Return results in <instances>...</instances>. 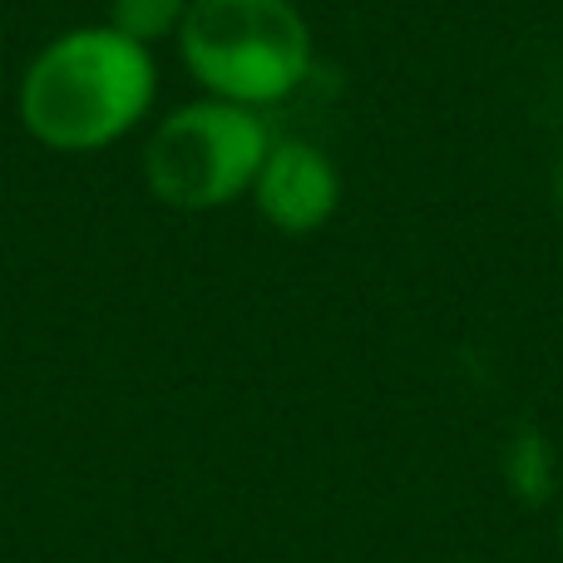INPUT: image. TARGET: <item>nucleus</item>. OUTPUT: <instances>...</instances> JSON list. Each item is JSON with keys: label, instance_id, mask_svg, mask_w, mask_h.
I'll return each mask as SVG.
<instances>
[{"label": "nucleus", "instance_id": "nucleus-1", "mask_svg": "<svg viewBox=\"0 0 563 563\" xmlns=\"http://www.w3.org/2000/svg\"><path fill=\"white\" fill-rule=\"evenodd\" d=\"M158 99V59L114 25L59 30L20 75V124L55 154H99L148 119Z\"/></svg>", "mask_w": 563, "mask_h": 563}, {"label": "nucleus", "instance_id": "nucleus-2", "mask_svg": "<svg viewBox=\"0 0 563 563\" xmlns=\"http://www.w3.org/2000/svg\"><path fill=\"white\" fill-rule=\"evenodd\" d=\"M178 55L208 99L273 109L311 75V25L297 0H194Z\"/></svg>", "mask_w": 563, "mask_h": 563}, {"label": "nucleus", "instance_id": "nucleus-3", "mask_svg": "<svg viewBox=\"0 0 563 563\" xmlns=\"http://www.w3.org/2000/svg\"><path fill=\"white\" fill-rule=\"evenodd\" d=\"M273 139L263 109L203 95L154 124L144 144V184L164 208L213 213L253 194Z\"/></svg>", "mask_w": 563, "mask_h": 563}, {"label": "nucleus", "instance_id": "nucleus-4", "mask_svg": "<svg viewBox=\"0 0 563 563\" xmlns=\"http://www.w3.org/2000/svg\"><path fill=\"white\" fill-rule=\"evenodd\" d=\"M253 208L273 233L282 238H311L336 218L341 208V174L331 154L311 139L277 134L267 148L253 184Z\"/></svg>", "mask_w": 563, "mask_h": 563}, {"label": "nucleus", "instance_id": "nucleus-5", "mask_svg": "<svg viewBox=\"0 0 563 563\" xmlns=\"http://www.w3.org/2000/svg\"><path fill=\"white\" fill-rule=\"evenodd\" d=\"M188 5L194 0H109L104 25H114L119 35L139 40V45H164V40H178L188 20Z\"/></svg>", "mask_w": 563, "mask_h": 563}, {"label": "nucleus", "instance_id": "nucleus-6", "mask_svg": "<svg viewBox=\"0 0 563 563\" xmlns=\"http://www.w3.org/2000/svg\"><path fill=\"white\" fill-rule=\"evenodd\" d=\"M505 479L519 499L539 505L549 499V479H554V455H549V440L534 426H525L505 450Z\"/></svg>", "mask_w": 563, "mask_h": 563}, {"label": "nucleus", "instance_id": "nucleus-7", "mask_svg": "<svg viewBox=\"0 0 563 563\" xmlns=\"http://www.w3.org/2000/svg\"><path fill=\"white\" fill-rule=\"evenodd\" d=\"M554 198H559V213H563V158H559V178H554Z\"/></svg>", "mask_w": 563, "mask_h": 563}, {"label": "nucleus", "instance_id": "nucleus-8", "mask_svg": "<svg viewBox=\"0 0 563 563\" xmlns=\"http://www.w3.org/2000/svg\"><path fill=\"white\" fill-rule=\"evenodd\" d=\"M559 554H563V509H559Z\"/></svg>", "mask_w": 563, "mask_h": 563}]
</instances>
